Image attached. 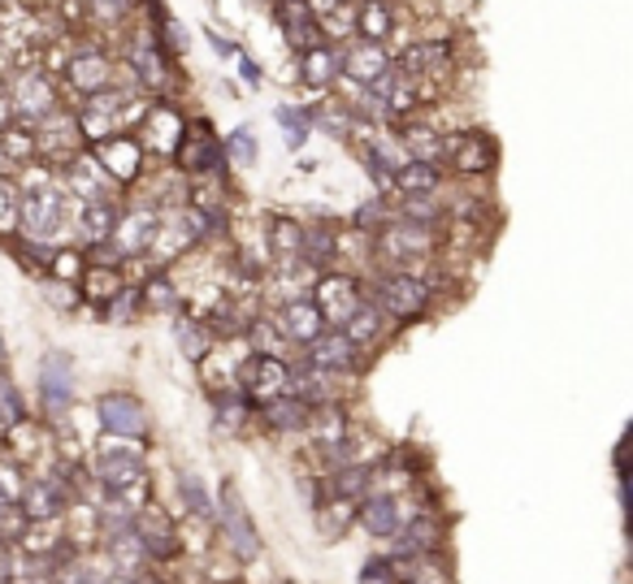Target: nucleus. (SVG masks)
Returning <instances> with one entry per match:
<instances>
[{
  "label": "nucleus",
  "instance_id": "1",
  "mask_svg": "<svg viewBox=\"0 0 633 584\" xmlns=\"http://www.w3.org/2000/svg\"><path fill=\"white\" fill-rule=\"evenodd\" d=\"M44 165H35L31 182L22 187V226H18V239H35V243H53L61 247L56 239L65 234L70 226V195L65 187L56 182L53 174H40Z\"/></svg>",
  "mask_w": 633,
  "mask_h": 584
},
{
  "label": "nucleus",
  "instance_id": "2",
  "mask_svg": "<svg viewBox=\"0 0 633 584\" xmlns=\"http://www.w3.org/2000/svg\"><path fill=\"white\" fill-rule=\"evenodd\" d=\"M370 251L386 273H422V264L434 260V251H438V230L404 221V217H391L370 239Z\"/></svg>",
  "mask_w": 633,
  "mask_h": 584
},
{
  "label": "nucleus",
  "instance_id": "3",
  "mask_svg": "<svg viewBox=\"0 0 633 584\" xmlns=\"http://www.w3.org/2000/svg\"><path fill=\"white\" fill-rule=\"evenodd\" d=\"M370 299L391 321H417L434 307V278L429 273H382L365 282Z\"/></svg>",
  "mask_w": 633,
  "mask_h": 584
},
{
  "label": "nucleus",
  "instance_id": "4",
  "mask_svg": "<svg viewBox=\"0 0 633 584\" xmlns=\"http://www.w3.org/2000/svg\"><path fill=\"white\" fill-rule=\"evenodd\" d=\"M217 533L226 536V545H230V554L235 559H243V563H257L261 559V533H257V520H252V511H248V502H243V493L235 481H221L217 486Z\"/></svg>",
  "mask_w": 633,
  "mask_h": 584
},
{
  "label": "nucleus",
  "instance_id": "5",
  "mask_svg": "<svg viewBox=\"0 0 633 584\" xmlns=\"http://www.w3.org/2000/svg\"><path fill=\"white\" fill-rule=\"evenodd\" d=\"M174 174L178 178H217L226 174V147L217 144L212 135V122L209 117H191L187 131H183V144L174 152Z\"/></svg>",
  "mask_w": 633,
  "mask_h": 584
},
{
  "label": "nucleus",
  "instance_id": "6",
  "mask_svg": "<svg viewBox=\"0 0 633 584\" xmlns=\"http://www.w3.org/2000/svg\"><path fill=\"white\" fill-rule=\"evenodd\" d=\"M422 489L413 493V498H391V493H365L361 502H356V529L361 533H370L373 541H395L399 529L422 511Z\"/></svg>",
  "mask_w": 633,
  "mask_h": 584
},
{
  "label": "nucleus",
  "instance_id": "7",
  "mask_svg": "<svg viewBox=\"0 0 633 584\" xmlns=\"http://www.w3.org/2000/svg\"><path fill=\"white\" fill-rule=\"evenodd\" d=\"M313 303L321 307V316H325V325L330 330H343L361 307H365V299H370V291H365V278H356V273H321L313 282Z\"/></svg>",
  "mask_w": 633,
  "mask_h": 584
},
{
  "label": "nucleus",
  "instance_id": "8",
  "mask_svg": "<svg viewBox=\"0 0 633 584\" xmlns=\"http://www.w3.org/2000/svg\"><path fill=\"white\" fill-rule=\"evenodd\" d=\"M96 420L105 429V438H131V441H148L153 429V416H148V403L131 389H108L96 398Z\"/></svg>",
  "mask_w": 633,
  "mask_h": 584
},
{
  "label": "nucleus",
  "instance_id": "9",
  "mask_svg": "<svg viewBox=\"0 0 633 584\" xmlns=\"http://www.w3.org/2000/svg\"><path fill=\"white\" fill-rule=\"evenodd\" d=\"M291 382H295V364L282 359V355H243L239 359V389L261 407L269 398H282L291 394Z\"/></svg>",
  "mask_w": 633,
  "mask_h": 584
},
{
  "label": "nucleus",
  "instance_id": "10",
  "mask_svg": "<svg viewBox=\"0 0 633 584\" xmlns=\"http://www.w3.org/2000/svg\"><path fill=\"white\" fill-rule=\"evenodd\" d=\"M9 96H13V117H18V122H27V126L49 122L56 108H61L53 79H49V70H40V65L18 70V74H13V83H9Z\"/></svg>",
  "mask_w": 633,
  "mask_h": 584
},
{
  "label": "nucleus",
  "instance_id": "11",
  "mask_svg": "<svg viewBox=\"0 0 633 584\" xmlns=\"http://www.w3.org/2000/svg\"><path fill=\"white\" fill-rule=\"evenodd\" d=\"M92 156L101 160V169L117 182V191H131V187L148 174V147H144V139H139L135 131L108 135L105 144L92 147Z\"/></svg>",
  "mask_w": 633,
  "mask_h": 584
},
{
  "label": "nucleus",
  "instance_id": "12",
  "mask_svg": "<svg viewBox=\"0 0 633 584\" xmlns=\"http://www.w3.org/2000/svg\"><path fill=\"white\" fill-rule=\"evenodd\" d=\"M35 139H40V165L44 169H65L74 156H83L87 152V139H83V131H79V117L70 113V108H56L49 122H40L35 126Z\"/></svg>",
  "mask_w": 633,
  "mask_h": 584
},
{
  "label": "nucleus",
  "instance_id": "13",
  "mask_svg": "<svg viewBox=\"0 0 633 584\" xmlns=\"http://www.w3.org/2000/svg\"><path fill=\"white\" fill-rule=\"evenodd\" d=\"M157 234H160V208H153V204H135V208H122V221H117L108 247L117 251L122 264H131V260L153 255Z\"/></svg>",
  "mask_w": 633,
  "mask_h": 584
},
{
  "label": "nucleus",
  "instance_id": "14",
  "mask_svg": "<svg viewBox=\"0 0 633 584\" xmlns=\"http://www.w3.org/2000/svg\"><path fill=\"white\" fill-rule=\"evenodd\" d=\"M495 160H499V152H495V139L486 131H452L447 135L443 165L452 174H460V178H486V174H495Z\"/></svg>",
  "mask_w": 633,
  "mask_h": 584
},
{
  "label": "nucleus",
  "instance_id": "15",
  "mask_svg": "<svg viewBox=\"0 0 633 584\" xmlns=\"http://www.w3.org/2000/svg\"><path fill=\"white\" fill-rule=\"evenodd\" d=\"M135 536L144 541L153 567H165L183 554V524L160 507V502H148L139 515H135Z\"/></svg>",
  "mask_w": 633,
  "mask_h": 584
},
{
  "label": "nucleus",
  "instance_id": "16",
  "mask_svg": "<svg viewBox=\"0 0 633 584\" xmlns=\"http://www.w3.org/2000/svg\"><path fill=\"white\" fill-rule=\"evenodd\" d=\"M40 407H44V420L61 425L65 411L74 407V359L65 351H49L40 359Z\"/></svg>",
  "mask_w": 633,
  "mask_h": 584
},
{
  "label": "nucleus",
  "instance_id": "17",
  "mask_svg": "<svg viewBox=\"0 0 633 584\" xmlns=\"http://www.w3.org/2000/svg\"><path fill=\"white\" fill-rule=\"evenodd\" d=\"M304 438H309V455L325 468L347 441L356 438V425H352V416H347L343 403H325V407L313 411V425L304 429Z\"/></svg>",
  "mask_w": 633,
  "mask_h": 584
},
{
  "label": "nucleus",
  "instance_id": "18",
  "mask_svg": "<svg viewBox=\"0 0 633 584\" xmlns=\"http://www.w3.org/2000/svg\"><path fill=\"white\" fill-rule=\"evenodd\" d=\"M443 541H447L443 515H438L434 507H422V511L399 529V536L391 541L386 554H404V559H443Z\"/></svg>",
  "mask_w": 633,
  "mask_h": 584
},
{
  "label": "nucleus",
  "instance_id": "19",
  "mask_svg": "<svg viewBox=\"0 0 633 584\" xmlns=\"http://www.w3.org/2000/svg\"><path fill=\"white\" fill-rule=\"evenodd\" d=\"M131 70H135L139 92H157V100H165L169 83H174V70H169V52L157 40V31H139L131 40Z\"/></svg>",
  "mask_w": 633,
  "mask_h": 584
},
{
  "label": "nucleus",
  "instance_id": "20",
  "mask_svg": "<svg viewBox=\"0 0 633 584\" xmlns=\"http://www.w3.org/2000/svg\"><path fill=\"white\" fill-rule=\"evenodd\" d=\"M183 131H187V117L178 113V104H169V100H153L135 135L144 139L148 156H169V160H174V152H178V144H183Z\"/></svg>",
  "mask_w": 633,
  "mask_h": 584
},
{
  "label": "nucleus",
  "instance_id": "21",
  "mask_svg": "<svg viewBox=\"0 0 633 584\" xmlns=\"http://www.w3.org/2000/svg\"><path fill=\"white\" fill-rule=\"evenodd\" d=\"M61 187L74 204H96V199H117V182L101 169V160L92 156V147L83 156H74L65 169H61Z\"/></svg>",
  "mask_w": 633,
  "mask_h": 584
},
{
  "label": "nucleus",
  "instance_id": "22",
  "mask_svg": "<svg viewBox=\"0 0 633 584\" xmlns=\"http://www.w3.org/2000/svg\"><path fill=\"white\" fill-rule=\"evenodd\" d=\"M70 507H74V498H70V489L61 486L56 472H44V477H31V481H27L22 511H27L31 524H61Z\"/></svg>",
  "mask_w": 633,
  "mask_h": 584
},
{
  "label": "nucleus",
  "instance_id": "23",
  "mask_svg": "<svg viewBox=\"0 0 633 584\" xmlns=\"http://www.w3.org/2000/svg\"><path fill=\"white\" fill-rule=\"evenodd\" d=\"M304 355L313 359L316 368H325V373H334V377H343V382H347V377H356V373L365 368V351L347 338L343 330H325V334H321Z\"/></svg>",
  "mask_w": 633,
  "mask_h": 584
},
{
  "label": "nucleus",
  "instance_id": "24",
  "mask_svg": "<svg viewBox=\"0 0 633 584\" xmlns=\"http://www.w3.org/2000/svg\"><path fill=\"white\" fill-rule=\"evenodd\" d=\"M61 74H65V87L83 100L96 96V92H105V87H113V61L96 49H74Z\"/></svg>",
  "mask_w": 633,
  "mask_h": 584
},
{
  "label": "nucleus",
  "instance_id": "25",
  "mask_svg": "<svg viewBox=\"0 0 633 584\" xmlns=\"http://www.w3.org/2000/svg\"><path fill=\"white\" fill-rule=\"evenodd\" d=\"M313 411L300 394H282V398H269L257 407V420H261L264 434H273V438H291V434H304L309 425H313Z\"/></svg>",
  "mask_w": 633,
  "mask_h": 584
},
{
  "label": "nucleus",
  "instance_id": "26",
  "mask_svg": "<svg viewBox=\"0 0 633 584\" xmlns=\"http://www.w3.org/2000/svg\"><path fill=\"white\" fill-rule=\"evenodd\" d=\"M273 18H278L287 44L295 52H309L316 49V44H325V40H321V18L313 13L309 0H273Z\"/></svg>",
  "mask_w": 633,
  "mask_h": 584
},
{
  "label": "nucleus",
  "instance_id": "27",
  "mask_svg": "<svg viewBox=\"0 0 633 584\" xmlns=\"http://www.w3.org/2000/svg\"><path fill=\"white\" fill-rule=\"evenodd\" d=\"M278 321H282L287 342H295L300 351H309V346L330 330V325H325V316H321V307L313 303V294L287 299V303H282V312H278Z\"/></svg>",
  "mask_w": 633,
  "mask_h": 584
},
{
  "label": "nucleus",
  "instance_id": "28",
  "mask_svg": "<svg viewBox=\"0 0 633 584\" xmlns=\"http://www.w3.org/2000/svg\"><path fill=\"white\" fill-rule=\"evenodd\" d=\"M122 221V199H96V204H79L74 212V230H79V243L83 247H105L113 239Z\"/></svg>",
  "mask_w": 633,
  "mask_h": 584
},
{
  "label": "nucleus",
  "instance_id": "29",
  "mask_svg": "<svg viewBox=\"0 0 633 584\" xmlns=\"http://www.w3.org/2000/svg\"><path fill=\"white\" fill-rule=\"evenodd\" d=\"M391 70H395V61H391L386 44H370V40H361V44H352V49L343 52V74H347L352 83H361V87L382 83Z\"/></svg>",
  "mask_w": 633,
  "mask_h": 584
},
{
  "label": "nucleus",
  "instance_id": "30",
  "mask_svg": "<svg viewBox=\"0 0 633 584\" xmlns=\"http://www.w3.org/2000/svg\"><path fill=\"white\" fill-rule=\"evenodd\" d=\"M456 65V49L447 40H422V44H408L399 56V74L408 79H429V74H443Z\"/></svg>",
  "mask_w": 633,
  "mask_h": 584
},
{
  "label": "nucleus",
  "instance_id": "31",
  "mask_svg": "<svg viewBox=\"0 0 633 584\" xmlns=\"http://www.w3.org/2000/svg\"><path fill=\"white\" fill-rule=\"evenodd\" d=\"M257 420V403L243 394V389H217L212 394V425L226 434V438H235V434H243L248 425Z\"/></svg>",
  "mask_w": 633,
  "mask_h": 584
},
{
  "label": "nucleus",
  "instance_id": "32",
  "mask_svg": "<svg viewBox=\"0 0 633 584\" xmlns=\"http://www.w3.org/2000/svg\"><path fill=\"white\" fill-rule=\"evenodd\" d=\"M126 286H131V282H126L122 264H101V260H87V273H83V282H79V294H83V303L108 307V303L126 291Z\"/></svg>",
  "mask_w": 633,
  "mask_h": 584
},
{
  "label": "nucleus",
  "instance_id": "33",
  "mask_svg": "<svg viewBox=\"0 0 633 584\" xmlns=\"http://www.w3.org/2000/svg\"><path fill=\"white\" fill-rule=\"evenodd\" d=\"M300 79L313 92H330L343 79V52L330 49V44H316V49L300 52Z\"/></svg>",
  "mask_w": 633,
  "mask_h": 584
},
{
  "label": "nucleus",
  "instance_id": "34",
  "mask_svg": "<svg viewBox=\"0 0 633 584\" xmlns=\"http://www.w3.org/2000/svg\"><path fill=\"white\" fill-rule=\"evenodd\" d=\"M174 338H178V351H183L196 368L217 351V334L209 330V321H200L196 312H178V316H174Z\"/></svg>",
  "mask_w": 633,
  "mask_h": 584
},
{
  "label": "nucleus",
  "instance_id": "35",
  "mask_svg": "<svg viewBox=\"0 0 633 584\" xmlns=\"http://www.w3.org/2000/svg\"><path fill=\"white\" fill-rule=\"evenodd\" d=\"M304 230H309V226H300L295 217L273 212V217H269V230H264L269 260H278V264H295V260H300V251H304Z\"/></svg>",
  "mask_w": 633,
  "mask_h": 584
},
{
  "label": "nucleus",
  "instance_id": "36",
  "mask_svg": "<svg viewBox=\"0 0 633 584\" xmlns=\"http://www.w3.org/2000/svg\"><path fill=\"white\" fill-rule=\"evenodd\" d=\"M135 286H139V303H144L148 312H169V316H178V312H183V294H178V282H174V273H169V269H153V273H144Z\"/></svg>",
  "mask_w": 633,
  "mask_h": 584
},
{
  "label": "nucleus",
  "instance_id": "37",
  "mask_svg": "<svg viewBox=\"0 0 633 584\" xmlns=\"http://www.w3.org/2000/svg\"><path fill=\"white\" fill-rule=\"evenodd\" d=\"M443 187V169L438 165H425V160H404L395 169V195L399 199H422V195H434Z\"/></svg>",
  "mask_w": 633,
  "mask_h": 584
},
{
  "label": "nucleus",
  "instance_id": "38",
  "mask_svg": "<svg viewBox=\"0 0 633 584\" xmlns=\"http://www.w3.org/2000/svg\"><path fill=\"white\" fill-rule=\"evenodd\" d=\"M178 502H183V511H187L196 524L217 529V502H212V493L205 489V481H200L196 472H178Z\"/></svg>",
  "mask_w": 633,
  "mask_h": 584
},
{
  "label": "nucleus",
  "instance_id": "39",
  "mask_svg": "<svg viewBox=\"0 0 633 584\" xmlns=\"http://www.w3.org/2000/svg\"><path fill=\"white\" fill-rule=\"evenodd\" d=\"M399 147H404L408 160H425V165H438V169H443L447 135L434 131V126H404V131H399Z\"/></svg>",
  "mask_w": 633,
  "mask_h": 584
},
{
  "label": "nucleus",
  "instance_id": "40",
  "mask_svg": "<svg viewBox=\"0 0 633 584\" xmlns=\"http://www.w3.org/2000/svg\"><path fill=\"white\" fill-rule=\"evenodd\" d=\"M356 31H361V40H370V44H386V40L395 35V9H391V0H361V9H356Z\"/></svg>",
  "mask_w": 633,
  "mask_h": 584
},
{
  "label": "nucleus",
  "instance_id": "41",
  "mask_svg": "<svg viewBox=\"0 0 633 584\" xmlns=\"http://www.w3.org/2000/svg\"><path fill=\"white\" fill-rule=\"evenodd\" d=\"M313 515H316V536H321V541H339V536L356 524V502H347V498H325V502L313 507Z\"/></svg>",
  "mask_w": 633,
  "mask_h": 584
},
{
  "label": "nucleus",
  "instance_id": "42",
  "mask_svg": "<svg viewBox=\"0 0 633 584\" xmlns=\"http://www.w3.org/2000/svg\"><path fill=\"white\" fill-rule=\"evenodd\" d=\"M386 321H391V316H386V312H382L373 299H365V307H361V312H356V316L343 325V334L356 342L361 351H373V346L382 342V334H386Z\"/></svg>",
  "mask_w": 633,
  "mask_h": 584
},
{
  "label": "nucleus",
  "instance_id": "43",
  "mask_svg": "<svg viewBox=\"0 0 633 584\" xmlns=\"http://www.w3.org/2000/svg\"><path fill=\"white\" fill-rule=\"evenodd\" d=\"M148 459V446L131 438H101V446L92 450V472L101 468H117V463H144Z\"/></svg>",
  "mask_w": 633,
  "mask_h": 584
},
{
  "label": "nucleus",
  "instance_id": "44",
  "mask_svg": "<svg viewBox=\"0 0 633 584\" xmlns=\"http://www.w3.org/2000/svg\"><path fill=\"white\" fill-rule=\"evenodd\" d=\"M248 351L252 355H282V342H287V334H282V321H278V312H261L252 325H248Z\"/></svg>",
  "mask_w": 633,
  "mask_h": 584
},
{
  "label": "nucleus",
  "instance_id": "45",
  "mask_svg": "<svg viewBox=\"0 0 633 584\" xmlns=\"http://www.w3.org/2000/svg\"><path fill=\"white\" fill-rule=\"evenodd\" d=\"M53 584H113V576L105 572V563H96L92 554H74L56 567Z\"/></svg>",
  "mask_w": 633,
  "mask_h": 584
},
{
  "label": "nucleus",
  "instance_id": "46",
  "mask_svg": "<svg viewBox=\"0 0 633 584\" xmlns=\"http://www.w3.org/2000/svg\"><path fill=\"white\" fill-rule=\"evenodd\" d=\"M83 273H87V251H79V247H70V243L56 247L53 264H49V278L79 286V282H83Z\"/></svg>",
  "mask_w": 633,
  "mask_h": 584
},
{
  "label": "nucleus",
  "instance_id": "47",
  "mask_svg": "<svg viewBox=\"0 0 633 584\" xmlns=\"http://www.w3.org/2000/svg\"><path fill=\"white\" fill-rule=\"evenodd\" d=\"M22 226V187L13 178H0V239H18Z\"/></svg>",
  "mask_w": 633,
  "mask_h": 584
},
{
  "label": "nucleus",
  "instance_id": "48",
  "mask_svg": "<svg viewBox=\"0 0 633 584\" xmlns=\"http://www.w3.org/2000/svg\"><path fill=\"white\" fill-rule=\"evenodd\" d=\"M278 126L287 131V144L291 147H304L309 144V135H313V113L309 108H291V104H278Z\"/></svg>",
  "mask_w": 633,
  "mask_h": 584
},
{
  "label": "nucleus",
  "instance_id": "49",
  "mask_svg": "<svg viewBox=\"0 0 633 584\" xmlns=\"http://www.w3.org/2000/svg\"><path fill=\"white\" fill-rule=\"evenodd\" d=\"M31 416H27V403H22V394L18 386L0 373V434H9V429H18V425H27Z\"/></svg>",
  "mask_w": 633,
  "mask_h": 584
},
{
  "label": "nucleus",
  "instance_id": "50",
  "mask_svg": "<svg viewBox=\"0 0 633 584\" xmlns=\"http://www.w3.org/2000/svg\"><path fill=\"white\" fill-rule=\"evenodd\" d=\"M27 468H18L13 459H0V507H22L27 493Z\"/></svg>",
  "mask_w": 633,
  "mask_h": 584
},
{
  "label": "nucleus",
  "instance_id": "51",
  "mask_svg": "<svg viewBox=\"0 0 633 584\" xmlns=\"http://www.w3.org/2000/svg\"><path fill=\"white\" fill-rule=\"evenodd\" d=\"M27 529H31V520H27V511H22V507H0V550L22 545Z\"/></svg>",
  "mask_w": 633,
  "mask_h": 584
},
{
  "label": "nucleus",
  "instance_id": "52",
  "mask_svg": "<svg viewBox=\"0 0 633 584\" xmlns=\"http://www.w3.org/2000/svg\"><path fill=\"white\" fill-rule=\"evenodd\" d=\"M226 160L239 165V169H248V165L257 160V135H252L248 126H239V131L226 139Z\"/></svg>",
  "mask_w": 633,
  "mask_h": 584
},
{
  "label": "nucleus",
  "instance_id": "53",
  "mask_svg": "<svg viewBox=\"0 0 633 584\" xmlns=\"http://www.w3.org/2000/svg\"><path fill=\"white\" fill-rule=\"evenodd\" d=\"M135 312H144V303H139V286H126V291L117 294V299L105 307L108 321H131Z\"/></svg>",
  "mask_w": 633,
  "mask_h": 584
},
{
  "label": "nucleus",
  "instance_id": "54",
  "mask_svg": "<svg viewBox=\"0 0 633 584\" xmlns=\"http://www.w3.org/2000/svg\"><path fill=\"white\" fill-rule=\"evenodd\" d=\"M361 584H399V581H395L391 559H386V554H373L370 563L361 567Z\"/></svg>",
  "mask_w": 633,
  "mask_h": 584
},
{
  "label": "nucleus",
  "instance_id": "55",
  "mask_svg": "<svg viewBox=\"0 0 633 584\" xmlns=\"http://www.w3.org/2000/svg\"><path fill=\"white\" fill-rule=\"evenodd\" d=\"M131 4L135 0H87V9H92L96 22H122L131 13Z\"/></svg>",
  "mask_w": 633,
  "mask_h": 584
},
{
  "label": "nucleus",
  "instance_id": "56",
  "mask_svg": "<svg viewBox=\"0 0 633 584\" xmlns=\"http://www.w3.org/2000/svg\"><path fill=\"white\" fill-rule=\"evenodd\" d=\"M13 122V96H9V83L0 79V131Z\"/></svg>",
  "mask_w": 633,
  "mask_h": 584
},
{
  "label": "nucleus",
  "instance_id": "57",
  "mask_svg": "<svg viewBox=\"0 0 633 584\" xmlns=\"http://www.w3.org/2000/svg\"><path fill=\"white\" fill-rule=\"evenodd\" d=\"M621 502H625V515H630L633 529V468H625V477H621Z\"/></svg>",
  "mask_w": 633,
  "mask_h": 584
},
{
  "label": "nucleus",
  "instance_id": "58",
  "mask_svg": "<svg viewBox=\"0 0 633 584\" xmlns=\"http://www.w3.org/2000/svg\"><path fill=\"white\" fill-rule=\"evenodd\" d=\"M239 74H243L252 87H261V70H257V61H252V56H239Z\"/></svg>",
  "mask_w": 633,
  "mask_h": 584
},
{
  "label": "nucleus",
  "instance_id": "59",
  "mask_svg": "<svg viewBox=\"0 0 633 584\" xmlns=\"http://www.w3.org/2000/svg\"><path fill=\"white\" fill-rule=\"evenodd\" d=\"M9 584H53L49 576H18V581H9Z\"/></svg>",
  "mask_w": 633,
  "mask_h": 584
},
{
  "label": "nucleus",
  "instance_id": "60",
  "mask_svg": "<svg viewBox=\"0 0 633 584\" xmlns=\"http://www.w3.org/2000/svg\"><path fill=\"white\" fill-rule=\"evenodd\" d=\"M131 584H160L157 572H148V576H139V581H131Z\"/></svg>",
  "mask_w": 633,
  "mask_h": 584
},
{
  "label": "nucleus",
  "instance_id": "61",
  "mask_svg": "<svg viewBox=\"0 0 633 584\" xmlns=\"http://www.w3.org/2000/svg\"><path fill=\"white\" fill-rule=\"evenodd\" d=\"M9 364V346H4V334H0V368Z\"/></svg>",
  "mask_w": 633,
  "mask_h": 584
},
{
  "label": "nucleus",
  "instance_id": "62",
  "mask_svg": "<svg viewBox=\"0 0 633 584\" xmlns=\"http://www.w3.org/2000/svg\"><path fill=\"white\" fill-rule=\"evenodd\" d=\"M144 4H148V9H153V13H160V0H144Z\"/></svg>",
  "mask_w": 633,
  "mask_h": 584
}]
</instances>
